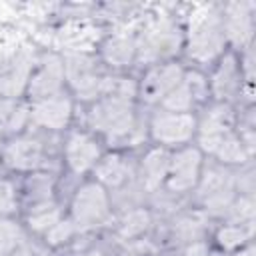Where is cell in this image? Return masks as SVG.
<instances>
[{"label": "cell", "instance_id": "cell-1", "mask_svg": "<svg viewBox=\"0 0 256 256\" xmlns=\"http://www.w3.org/2000/svg\"><path fill=\"white\" fill-rule=\"evenodd\" d=\"M224 42L220 18L208 10L202 8V12L194 14L190 24V54L200 60L212 58Z\"/></svg>", "mask_w": 256, "mask_h": 256}, {"label": "cell", "instance_id": "cell-2", "mask_svg": "<svg viewBox=\"0 0 256 256\" xmlns=\"http://www.w3.org/2000/svg\"><path fill=\"white\" fill-rule=\"evenodd\" d=\"M90 120L98 130L108 132L116 140L126 138L134 130L132 128V110H130V104L126 98L110 96L108 100L100 102L92 110Z\"/></svg>", "mask_w": 256, "mask_h": 256}, {"label": "cell", "instance_id": "cell-3", "mask_svg": "<svg viewBox=\"0 0 256 256\" xmlns=\"http://www.w3.org/2000/svg\"><path fill=\"white\" fill-rule=\"evenodd\" d=\"M72 214L78 226L100 224L108 214V200L102 186L86 184L84 188H80L72 204Z\"/></svg>", "mask_w": 256, "mask_h": 256}, {"label": "cell", "instance_id": "cell-4", "mask_svg": "<svg viewBox=\"0 0 256 256\" xmlns=\"http://www.w3.org/2000/svg\"><path fill=\"white\" fill-rule=\"evenodd\" d=\"M154 138L166 144L184 142L194 132V118L190 114H162L152 124Z\"/></svg>", "mask_w": 256, "mask_h": 256}, {"label": "cell", "instance_id": "cell-5", "mask_svg": "<svg viewBox=\"0 0 256 256\" xmlns=\"http://www.w3.org/2000/svg\"><path fill=\"white\" fill-rule=\"evenodd\" d=\"M232 126V114L228 108L224 106H218L214 108L212 112H208V116L204 118V124H202V130H200V142L206 150H212L216 152L218 146L224 142Z\"/></svg>", "mask_w": 256, "mask_h": 256}, {"label": "cell", "instance_id": "cell-6", "mask_svg": "<svg viewBox=\"0 0 256 256\" xmlns=\"http://www.w3.org/2000/svg\"><path fill=\"white\" fill-rule=\"evenodd\" d=\"M172 172L168 186L170 190H188L196 178H198V168H200V154L198 150H182L172 158Z\"/></svg>", "mask_w": 256, "mask_h": 256}, {"label": "cell", "instance_id": "cell-7", "mask_svg": "<svg viewBox=\"0 0 256 256\" xmlns=\"http://www.w3.org/2000/svg\"><path fill=\"white\" fill-rule=\"evenodd\" d=\"M182 80V70L176 64H166L160 68H154L146 80L142 82V98L146 100H158L162 94H170L178 82Z\"/></svg>", "mask_w": 256, "mask_h": 256}, {"label": "cell", "instance_id": "cell-8", "mask_svg": "<svg viewBox=\"0 0 256 256\" xmlns=\"http://www.w3.org/2000/svg\"><path fill=\"white\" fill-rule=\"evenodd\" d=\"M96 142L86 134H72L66 146V160L74 172H84L90 168L98 158Z\"/></svg>", "mask_w": 256, "mask_h": 256}, {"label": "cell", "instance_id": "cell-9", "mask_svg": "<svg viewBox=\"0 0 256 256\" xmlns=\"http://www.w3.org/2000/svg\"><path fill=\"white\" fill-rule=\"evenodd\" d=\"M34 120L48 128H62L68 122L70 116V102L66 98H46L40 104H36L32 112Z\"/></svg>", "mask_w": 256, "mask_h": 256}, {"label": "cell", "instance_id": "cell-10", "mask_svg": "<svg viewBox=\"0 0 256 256\" xmlns=\"http://www.w3.org/2000/svg\"><path fill=\"white\" fill-rule=\"evenodd\" d=\"M40 144L36 140H16L6 148V160L10 166L18 168V170H28L34 168L40 162Z\"/></svg>", "mask_w": 256, "mask_h": 256}, {"label": "cell", "instance_id": "cell-11", "mask_svg": "<svg viewBox=\"0 0 256 256\" xmlns=\"http://www.w3.org/2000/svg\"><path fill=\"white\" fill-rule=\"evenodd\" d=\"M62 76H64V70H62L60 62L56 58H50V60H46L42 70L32 78L30 90L34 94H38V96H50L60 86Z\"/></svg>", "mask_w": 256, "mask_h": 256}, {"label": "cell", "instance_id": "cell-12", "mask_svg": "<svg viewBox=\"0 0 256 256\" xmlns=\"http://www.w3.org/2000/svg\"><path fill=\"white\" fill-rule=\"evenodd\" d=\"M68 78L74 84V88H78L80 92H88V90L96 88L92 64L88 58H82V56L68 58Z\"/></svg>", "mask_w": 256, "mask_h": 256}, {"label": "cell", "instance_id": "cell-13", "mask_svg": "<svg viewBox=\"0 0 256 256\" xmlns=\"http://www.w3.org/2000/svg\"><path fill=\"white\" fill-rule=\"evenodd\" d=\"M144 178H146V186L154 188L160 184V180L166 176L168 172V156L164 150H152L146 158H144Z\"/></svg>", "mask_w": 256, "mask_h": 256}, {"label": "cell", "instance_id": "cell-14", "mask_svg": "<svg viewBox=\"0 0 256 256\" xmlns=\"http://www.w3.org/2000/svg\"><path fill=\"white\" fill-rule=\"evenodd\" d=\"M126 174H128V170H126L124 162H122L118 156H108L104 162L98 164V176H100V180L106 182V184L118 186L120 182L126 180Z\"/></svg>", "mask_w": 256, "mask_h": 256}, {"label": "cell", "instance_id": "cell-15", "mask_svg": "<svg viewBox=\"0 0 256 256\" xmlns=\"http://www.w3.org/2000/svg\"><path fill=\"white\" fill-rule=\"evenodd\" d=\"M60 212L54 206H40L30 214V226L34 230H50L54 224H58Z\"/></svg>", "mask_w": 256, "mask_h": 256}, {"label": "cell", "instance_id": "cell-16", "mask_svg": "<svg viewBox=\"0 0 256 256\" xmlns=\"http://www.w3.org/2000/svg\"><path fill=\"white\" fill-rule=\"evenodd\" d=\"M132 56V42L126 38H114L108 46H106V58L114 64H126Z\"/></svg>", "mask_w": 256, "mask_h": 256}, {"label": "cell", "instance_id": "cell-17", "mask_svg": "<svg viewBox=\"0 0 256 256\" xmlns=\"http://www.w3.org/2000/svg\"><path fill=\"white\" fill-rule=\"evenodd\" d=\"M218 156L226 162H242L246 158V152H244V146L240 140H236L234 136H226L224 142L218 146Z\"/></svg>", "mask_w": 256, "mask_h": 256}, {"label": "cell", "instance_id": "cell-18", "mask_svg": "<svg viewBox=\"0 0 256 256\" xmlns=\"http://www.w3.org/2000/svg\"><path fill=\"white\" fill-rule=\"evenodd\" d=\"M20 238V228L14 222L0 220V256H6Z\"/></svg>", "mask_w": 256, "mask_h": 256}, {"label": "cell", "instance_id": "cell-19", "mask_svg": "<svg viewBox=\"0 0 256 256\" xmlns=\"http://www.w3.org/2000/svg\"><path fill=\"white\" fill-rule=\"evenodd\" d=\"M214 80H216L214 86H216V90L220 94L222 92H228L230 88L236 86V66H234V60L232 58H228L226 64H222V68L218 70V74H216Z\"/></svg>", "mask_w": 256, "mask_h": 256}, {"label": "cell", "instance_id": "cell-20", "mask_svg": "<svg viewBox=\"0 0 256 256\" xmlns=\"http://www.w3.org/2000/svg\"><path fill=\"white\" fill-rule=\"evenodd\" d=\"M234 8H236L238 12L230 16L228 32H230L232 36H236V40H238V36H240V40H242V36H250V30H252V26H250V16L242 12V6H240V4H234Z\"/></svg>", "mask_w": 256, "mask_h": 256}, {"label": "cell", "instance_id": "cell-21", "mask_svg": "<svg viewBox=\"0 0 256 256\" xmlns=\"http://www.w3.org/2000/svg\"><path fill=\"white\" fill-rule=\"evenodd\" d=\"M148 224V214L144 210H136L132 212L126 220H124V226H122V234L124 236H134L138 232H142Z\"/></svg>", "mask_w": 256, "mask_h": 256}, {"label": "cell", "instance_id": "cell-22", "mask_svg": "<svg viewBox=\"0 0 256 256\" xmlns=\"http://www.w3.org/2000/svg\"><path fill=\"white\" fill-rule=\"evenodd\" d=\"M246 238V232L240 228V226H226L224 230H220L218 234V240L222 246L226 248H234V246H240Z\"/></svg>", "mask_w": 256, "mask_h": 256}, {"label": "cell", "instance_id": "cell-23", "mask_svg": "<svg viewBox=\"0 0 256 256\" xmlns=\"http://www.w3.org/2000/svg\"><path fill=\"white\" fill-rule=\"evenodd\" d=\"M16 206V196H14V188L10 182H0V212H10Z\"/></svg>", "mask_w": 256, "mask_h": 256}, {"label": "cell", "instance_id": "cell-24", "mask_svg": "<svg viewBox=\"0 0 256 256\" xmlns=\"http://www.w3.org/2000/svg\"><path fill=\"white\" fill-rule=\"evenodd\" d=\"M70 232H72V226L68 222H58L48 230V238L52 244H56V242H62L64 238H68Z\"/></svg>", "mask_w": 256, "mask_h": 256}, {"label": "cell", "instance_id": "cell-25", "mask_svg": "<svg viewBox=\"0 0 256 256\" xmlns=\"http://www.w3.org/2000/svg\"><path fill=\"white\" fill-rule=\"evenodd\" d=\"M186 256H208V248L204 244H194L192 248H188Z\"/></svg>", "mask_w": 256, "mask_h": 256}, {"label": "cell", "instance_id": "cell-26", "mask_svg": "<svg viewBox=\"0 0 256 256\" xmlns=\"http://www.w3.org/2000/svg\"><path fill=\"white\" fill-rule=\"evenodd\" d=\"M236 256H254V250H252V248H246V250H242V252L236 254Z\"/></svg>", "mask_w": 256, "mask_h": 256}, {"label": "cell", "instance_id": "cell-27", "mask_svg": "<svg viewBox=\"0 0 256 256\" xmlns=\"http://www.w3.org/2000/svg\"><path fill=\"white\" fill-rule=\"evenodd\" d=\"M86 256H102L100 252H90V254H86Z\"/></svg>", "mask_w": 256, "mask_h": 256}]
</instances>
